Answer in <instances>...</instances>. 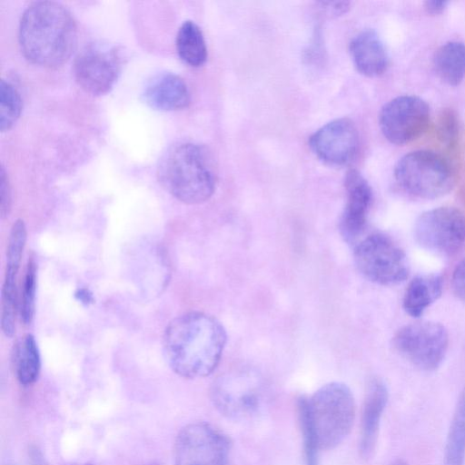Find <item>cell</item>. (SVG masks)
<instances>
[{
	"label": "cell",
	"instance_id": "4fadbf2b",
	"mask_svg": "<svg viewBox=\"0 0 465 465\" xmlns=\"http://www.w3.org/2000/svg\"><path fill=\"white\" fill-rule=\"evenodd\" d=\"M309 144L313 153L325 163L345 165L357 155L360 135L354 123L339 118L324 124L312 134Z\"/></svg>",
	"mask_w": 465,
	"mask_h": 465
},
{
	"label": "cell",
	"instance_id": "ba28073f",
	"mask_svg": "<svg viewBox=\"0 0 465 465\" xmlns=\"http://www.w3.org/2000/svg\"><path fill=\"white\" fill-rule=\"evenodd\" d=\"M396 351L420 370L431 371L442 363L449 347L446 328L435 322L407 324L393 336Z\"/></svg>",
	"mask_w": 465,
	"mask_h": 465
},
{
	"label": "cell",
	"instance_id": "4316f807",
	"mask_svg": "<svg viewBox=\"0 0 465 465\" xmlns=\"http://www.w3.org/2000/svg\"><path fill=\"white\" fill-rule=\"evenodd\" d=\"M35 289L36 268L35 263L30 261L25 271L20 302V314L25 324L31 323L35 315Z\"/></svg>",
	"mask_w": 465,
	"mask_h": 465
},
{
	"label": "cell",
	"instance_id": "7c38bea8",
	"mask_svg": "<svg viewBox=\"0 0 465 465\" xmlns=\"http://www.w3.org/2000/svg\"><path fill=\"white\" fill-rule=\"evenodd\" d=\"M430 107L424 100L415 95H401L383 105L379 125L389 142L401 145L424 134L430 124Z\"/></svg>",
	"mask_w": 465,
	"mask_h": 465
},
{
	"label": "cell",
	"instance_id": "7402d4cb",
	"mask_svg": "<svg viewBox=\"0 0 465 465\" xmlns=\"http://www.w3.org/2000/svg\"><path fill=\"white\" fill-rule=\"evenodd\" d=\"M176 50L187 64L199 67L207 59V48L201 28L193 21H185L176 35Z\"/></svg>",
	"mask_w": 465,
	"mask_h": 465
},
{
	"label": "cell",
	"instance_id": "603a6c76",
	"mask_svg": "<svg viewBox=\"0 0 465 465\" xmlns=\"http://www.w3.org/2000/svg\"><path fill=\"white\" fill-rule=\"evenodd\" d=\"M16 278L5 275L2 288L1 327L6 337H12L15 331L18 304Z\"/></svg>",
	"mask_w": 465,
	"mask_h": 465
},
{
	"label": "cell",
	"instance_id": "9c48e42d",
	"mask_svg": "<svg viewBox=\"0 0 465 465\" xmlns=\"http://www.w3.org/2000/svg\"><path fill=\"white\" fill-rule=\"evenodd\" d=\"M414 237L423 248L452 256L465 246V215L450 206L426 211L416 220Z\"/></svg>",
	"mask_w": 465,
	"mask_h": 465
},
{
	"label": "cell",
	"instance_id": "ffe728a7",
	"mask_svg": "<svg viewBox=\"0 0 465 465\" xmlns=\"http://www.w3.org/2000/svg\"><path fill=\"white\" fill-rule=\"evenodd\" d=\"M13 368L17 381L24 386L31 385L37 380L41 360L32 334H25L17 342L13 354Z\"/></svg>",
	"mask_w": 465,
	"mask_h": 465
},
{
	"label": "cell",
	"instance_id": "2e32d148",
	"mask_svg": "<svg viewBox=\"0 0 465 465\" xmlns=\"http://www.w3.org/2000/svg\"><path fill=\"white\" fill-rule=\"evenodd\" d=\"M143 97L148 105L163 111L182 109L190 103V92L185 82L170 72L160 73L149 80Z\"/></svg>",
	"mask_w": 465,
	"mask_h": 465
},
{
	"label": "cell",
	"instance_id": "cb8c5ba5",
	"mask_svg": "<svg viewBox=\"0 0 465 465\" xmlns=\"http://www.w3.org/2000/svg\"><path fill=\"white\" fill-rule=\"evenodd\" d=\"M0 90V128L4 132L10 129L18 119L22 99L16 88L8 81H1Z\"/></svg>",
	"mask_w": 465,
	"mask_h": 465
},
{
	"label": "cell",
	"instance_id": "8992f818",
	"mask_svg": "<svg viewBox=\"0 0 465 465\" xmlns=\"http://www.w3.org/2000/svg\"><path fill=\"white\" fill-rule=\"evenodd\" d=\"M215 409L232 420H245L256 415L267 399V387L256 371L236 369L219 376L210 390Z\"/></svg>",
	"mask_w": 465,
	"mask_h": 465
},
{
	"label": "cell",
	"instance_id": "e575fe53",
	"mask_svg": "<svg viewBox=\"0 0 465 465\" xmlns=\"http://www.w3.org/2000/svg\"><path fill=\"white\" fill-rule=\"evenodd\" d=\"M74 465H90V464L85 463V464H74Z\"/></svg>",
	"mask_w": 465,
	"mask_h": 465
},
{
	"label": "cell",
	"instance_id": "e0dca14e",
	"mask_svg": "<svg viewBox=\"0 0 465 465\" xmlns=\"http://www.w3.org/2000/svg\"><path fill=\"white\" fill-rule=\"evenodd\" d=\"M350 53L356 69L365 76L377 77L388 67L385 46L372 30L357 35L350 44Z\"/></svg>",
	"mask_w": 465,
	"mask_h": 465
},
{
	"label": "cell",
	"instance_id": "8fae6325",
	"mask_svg": "<svg viewBox=\"0 0 465 465\" xmlns=\"http://www.w3.org/2000/svg\"><path fill=\"white\" fill-rule=\"evenodd\" d=\"M123 58L122 50L117 45L104 42L85 45L74 61L76 82L91 94H106L121 73Z\"/></svg>",
	"mask_w": 465,
	"mask_h": 465
},
{
	"label": "cell",
	"instance_id": "44dd1931",
	"mask_svg": "<svg viewBox=\"0 0 465 465\" xmlns=\"http://www.w3.org/2000/svg\"><path fill=\"white\" fill-rule=\"evenodd\" d=\"M445 465H463L465 460V387L460 391L449 428L445 451Z\"/></svg>",
	"mask_w": 465,
	"mask_h": 465
},
{
	"label": "cell",
	"instance_id": "836d02e7",
	"mask_svg": "<svg viewBox=\"0 0 465 465\" xmlns=\"http://www.w3.org/2000/svg\"><path fill=\"white\" fill-rule=\"evenodd\" d=\"M391 465H408L407 462L401 459L396 460Z\"/></svg>",
	"mask_w": 465,
	"mask_h": 465
},
{
	"label": "cell",
	"instance_id": "83f0119b",
	"mask_svg": "<svg viewBox=\"0 0 465 465\" xmlns=\"http://www.w3.org/2000/svg\"><path fill=\"white\" fill-rule=\"evenodd\" d=\"M439 139L448 146L452 145L458 137L459 124L456 114L451 110H444L438 121Z\"/></svg>",
	"mask_w": 465,
	"mask_h": 465
},
{
	"label": "cell",
	"instance_id": "30bf717a",
	"mask_svg": "<svg viewBox=\"0 0 465 465\" xmlns=\"http://www.w3.org/2000/svg\"><path fill=\"white\" fill-rule=\"evenodd\" d=\"M231 441L205 422H193L178 433L173 447L174 465H228Z\"/></svg>",
	"mask_w": 465,
	"mask_h": 465
},
{
	"label": "cell",
	"instance_id": "9a60e30c",
	"mask_svg": "<svg viewBox=\"0 0 465 465\" xmlns=\"http://www.w3.org/2000/svg\"><path fill=\"white\" fill-rule=\"evenodd\" d=\"M389 399L384 381L372 378L367 386L361 411L360 452L362 458L370 459L375 450L381 420Z\"/></svg>",
	"mask_w": 465,
	"mask_h": 465
},
{
	"label": "cell",
	"instance_id": "4dcf8cb0",
	"mask_svg": "<svg viewBox=\"0 0 465 465\" xmlns=\"http://www.w3.org/2000/svg\"><path fill=\"white\" fill-rule=\"evenodd\" d=\"M320 4L328 14H332L334 15H342L350 8L349 2H321Z\"/></svg>",
	"mask_w": 465,
	"mask_h": 465
},
{
	"label": "cell",
	"instance_id": "5bb4252c",
	"mask_svg": "<svg viewBox=\"0 0 465 465\" xmlns=\"http://www.w3.org/2000/svg\"><path fill=\"white\" fill-rule=\"evenodd\" d=\"M347 193L341 232L347 242L358 241L364 232L372 202V191L365 178L356 170L347 172L344 180Z\"/></svg>",
	"mask_w": 465,
	"mask_h": 465
},
{
	"label": "cell",
	"instance_id": "d6a6232c",
	"mask_svg": "<svg viewBox=\"0 0 465 465\" xmlns=\"http://www.w3.org/2000/svg\"><path fill=\"white\" fill-rule=\"evenodd\" d=\"M27 465H46L45 460L36 447H33L29 450Z\"/></svg>",
	"mask_w": 465,
	"mask_h": 465
},
{
	"label": "cell",
	"instance_id": "ac0fdd59",
	"mask_svg": "<svg viewBox=\"0 0 465 465\" xmlns=\"http://www.w3.org/2000/svg\"><path fill=\"white\" fill-rule=\"evenodd\" d=\"M443 280L440 274L418 275L408 284L402 307L411 317L418 318L441 295Z\"/></svg>",
	"mask_w": 465,
	"mask_h": 465
},
{
	"label": "cell",
	"instance_id": "277c9868",
	"mask_svg": "<svg viewBox=\"0 0 465 465\" xmlns=\"http://www.w3.org/2000/svg\"><path fill=\"white\" fill-rule=\"evenodd\" d=\"M307 406L320 450L336 448L350 433L355 418L350 388L341 382L327 383L307 398Z\"/></svg>",
	"mask_w": 465,
	"mask_h": 465
},
{
	"label": "cell",
	"instance_id": "d4e9b609",
	"mask_svg": "<svg viewBox=\"0 0 465 465\" xmlns=\"http://www.w3.org/2000/svg\"><path fill=\"white\" fill-rule=\"evenodd\" d=\"M298 418L303 439V455L305 465H319V445L313 430L307 406V398L301 397L297 404Z\"/></svg>",
	"mask_w": 465,
	"mask_h": 465
},
{
	"label": "cell",
	"instance_id": "f546056e",
	"mask_svg": "<svg viewBox=\"0 0 465 465\" xmlns=\"http://www.w3.org/2000/svg\"><path fill=\"white\" fill-rule=\"evenodd\" d=\"M0 195H1V216L5 218L8 215L11 208V191L8 183L7 176L5 173L4 168H1V185H0Z\"/></svg>",
	"mask_w": 465,
	"mask_h": 465
},
{
	"label": "cell",
	"instance_id": "f1b7e54d",
	"mask_svg": "<svg viewBox=\"0 0 465 465\" xmlns=\"http://www.w3.org/2000/svg\"><path fill=\"white\" fill-rule=\"evenodd\" d=\"M451 285L455 295L465 302V258L455 267L452 273Z\"/></svg>",
	"mask_w": 465,
	"mask_h": 465
},
{
	"label": "cell",
	"instance_id": "d6986e66",
	"mask_svg": "<svg viewBox=\"0 0 465 465\" xmlns=\"http://www.w3.org/2000/svg\"><path fill=\"white\" fill-rule=\"evenodd\" d=\"M437 74L446 84L456 86L465 77V45L458 41L445 43L434 54Z\"/></svg>",
	"mask_w": 465,
	"mask_h": 465
},
{
	"label": "cell",
	"instance_id": "6da1fadb",
	"mask_svg": "<svg viewBox=\"0 0 465 465\" xmlns=\"http://www.w3.org/2000/svg\"><path fill=\"white\" fill-rule=\"evenodd\" d=\"M227 335L214 317L191 312L173 319L163 337V351L170 368L186 379L210 375L218 366Z\"/></svg>",
	"mask_w": 465,
	"mask_h": 465
},
{
	"label": "cell",
	"instance_id": "52a82bcc",
	"mask_svg": "<svg viewBox=\"0 0 465 465\" xmlns=\"http://www.w3.org/2000/svg\"><path fill=\"white\" fill-rule=\"evenodd\" d=\"M353 257L358 271L366 279L380 285L399 284L409 275L404 251L383 233H371L358 241Z\"/></svg>",
	"mask_w": 465,
	"mask_h": 465
},
{
	"label": "cell",
	"instance_id": "484cf974",
	"mask_svg": "<svg viewBox=\"0 0 465 465\" xmlns=\"http://www.w3.org/2000/svg\"><path fill=\"white\" fill-rule=\"evenodd\" d=\"M25 242L26 227L24 221L18 219L12 225L9 234L5 274L17 276Z\"/></svg>",
	"mask_w": 465,
	"mask_h": 465
},
{
	"label": "cell",
	"instance_id": "7a4b0ae2",
	"mask_svg": "<svg viewBox=\"0 0 465 465\" xmlns=\"http://www.w3.org/2000/svg\"><path fill=\"white\" fill-rule=\"evenodd\" d=\"M18 38L23 54L32 63L57 67L74 51L77 30L71 13L63 5L39 1L23 13Z\"/></svg>",
	"mask_w": 465,
	"mask_h": 465
},
{
	"label": "cell",
	"instance_id": "5b68a950",
	"mask_svg": "<svg viewBox=\"0 0 465 465\" xmlns=\"http://www.w3.org/2000/svg\"><path fill=\"white\" fill-rule=\"evenodd\" d=\"M394 177L404 192L421 199L441 197L454 185L450 163L440 154L426 150L403 155L395 165Z\"/></svg>",
	"mask_w": 465,
	"mask_h": 465
},
{
	"label": "cell",
	"instance_id": "3957f363",
	"mask_svg": "<svg viewBox=\"0 0 465 465\" xmlns=\"http://www.w3.org/2000/svg\"><path fill=\"white\" fill-rule=\"evenodd\" d=\"M157 175L170 194L187 204L207 201L213 194L217 181L212 153L194 143L169 147L160 159Z\"/></svg>",
	"mask_w": 465,
	"mask_h": 465
},
{
	"label": "cell",
	"instance_id": "1f68e13d",
	"mask_svg": "<svg viewBox=\"0 0 465 465\" xmlns=\"http://www.w3.org/2000/svg\"><path fill=\"white\" fill-rule=\"evenodd\" d=\"M449 3L447 1H426L424 3V8L430 15H439L444 11Z\"/></svg>",
	"mask_w": 465,
	"mask_h": 465
}]
</instances>
